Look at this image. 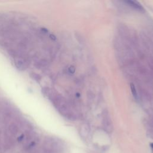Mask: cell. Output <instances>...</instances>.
Returning a JSON list of instances; mask_svg holds the SVG:
<instances>
[{
    "mask_svg": "<svg viewBox=\"0 0 153 153\" xmlns=\"http://www.w3.org/2000/svg\"><path fill=\"white\" fill-rule=\"evenodd\" d=\"M69 71H70L71 72L73 73L75 71V69L73 68V67H70V68H69Z\"/></svg>",
    "mask_w": 153,
    "mask_h": 153,
    "instance_id": "obj_4",
    "label": "cell"
},
{
    "mask_svg": "<svg viewBox=\"0 0 153 153\" xmlns=\"http://www.w3.org/2000/svg\"><path fill=\"white\" fill-rule=\"evenodd\" d=\"M130 87H131V90H132V93H133V95H134L135 97L136 96V92L135 90V86L133 84H131L130 85Z\"/></svg>",
    "mask_w": 153,
    "mask_h": 153,
    "instance_id": "obj_3",
    "label": "cell"
},
{
    "mask_svg": "<svg viewBox=\"0 0 153 153\" xmlns=\"http://www.w3.org/2000/svg\"><path fill=\"white\" fill-rule=\"evenodd\" d=\"M31 76L33 78V79H34L35 80H36L37 81H39L41 80V76L40 75H38V74L32 73L31 74Z\"/></svg>",
    "mask_w": 153,
    "mask_h": 153,
    "instance_id": "obj_2",
    "label": "cell"
},
{
    "mask_svg": "<svg viewBox=\"0 0 153 153\" xmlns=\"http://www.w3.org/2000/svg\"><path fill=\"white\" fill-rule=\"evenodd\" d=\"M127 3H128L130 5L132 6L133 7L138 9V10H143V8L142 7V6L139 4L138 2H136V1H126Z\"/></svg>",
    "mask_w": 153,
    "mask_h": 153,
    "instance_id": "obj_1",
    "label": "cell"
}]
</instances>
